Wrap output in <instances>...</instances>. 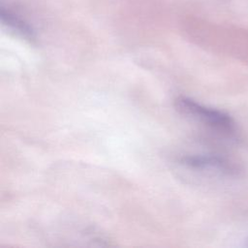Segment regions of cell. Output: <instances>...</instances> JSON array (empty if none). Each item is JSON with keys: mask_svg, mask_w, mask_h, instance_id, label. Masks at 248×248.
Masks as SVG:
<instances>
[{"mask_svg": "<svg viewBox=\"0 0 248 248\" xmlns=\"http://www.w3.org/2000/svg\"><path fill=\"white\" fill-rule=\"evenodd\" d=\"M1 17H2V20L7 25H9L11 28L16 30L24 38L29 40L34 39V32L31 29V27L27 23H25L22 19L18 18L16 15L11 13L9 10L4 9V7L1 8Z\"/></svg>", "mask_w": 248, "mask_h": 248, "instance_id": "cell-3", "label": "cell"}, {"mask_svg": "<svg viewBox=\"0 0 248 248\" xmlns=\"http://www.w3.org/2000/svg\"><path fill=\"white\" fill-rule=\"evenodd\" d=\"M180 164L191 169L204 170V169H219L227 170L228 165L221 158L209 155H191L183 156L180 159Z\"/></svg>", "mask_w": 248, "mask_h": 248, "instance_id": "cell-2", "label": "cell"}, {"mask_svg": "<svg viewBox=\"0 0 248 248\" xmlns=\"http://www.w3.org/2000/svg\"><path fill=\"white\" fill-rule=\"evenodd\" d=\"M176 108L184 114L194 116L213 127L230 131L233 123L229 115L216 109H212L200 105L187 97H178L175 100Z\"/></svg>", "mask_w": 248, "mask_h": 248, "instance_id": "cell-1", "label": "cell"}]
</instances>
